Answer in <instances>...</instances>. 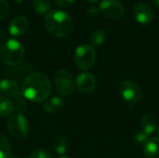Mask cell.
<instances>
[{
    "mask_svg": "<svg viewBox=\"0 0 159 158\" xmlns=\"http://www.w3.org/2000/svg\"><path fill=\"white\" fill-rule=\"evenodd\" d=\"M50 92L51 83L48 77L41 73H34L24 80L20 93L31 102H41L48 98Z\"/></svg>",
    "mask_w": 159,
    "mask_h": 158,
    "instance_id": "cell-1",
    "label": "cell"
},
{
    "mask_svg": "<svg viewBox=\"0 0 159 158\" xmlns=\"http://www.w3.org/2000/svg\"><path fill=\"white\" fill-rule=\"evenodd\" d=\"M46 29L56 37H65L69 35L74 29V20L72 17L62 10H52L46 14Z\"/></svg>",
    "mask_w": 159,
    "mask_h": 158,
    "instance_id": "cell-2",
    "label": "cell"
},
{
    "mask_svg": "<svg viewBox=\"0 0 159 158\" xmlns=\"http://www.w3.org/2000/svg\"><path fill=\"white\" fill-rule=\"evenodd\" d=\"M25 49L21 43L15 39L5 41L0 47V59L8 66H15L20 63L24 58Z\"/></svg>",
    "mask_w": 159,
    "mask_h": 158,
    "instance_id": "cell-3",
    "label": "cell"
},
{
    "mask_svg": "<svg viewBox=\"0 0 159 158\" xmlns=\"http://www.w3.org/2000/svg\"><path fill=\"white\" fill-rule=\"evenodd\" d=\"M96 61V51L93 46L83 44L76 47L75 51V61L77 67L87 71L93 67Z\"/></svg>",
    "mask_w": 159,
    "mask_h": 158,
    "instance_id": "cell-4",
    "label": "cell"
},
{
    "mask_svg": "<svg viewBox=\"0 0 159 158\" xmlns=\"http://www.w3.org/2000/svg\"><path fill=\"white\" fill-rule=\"evenodd\" d=\"M119 91L129 107H133L143 98V90L139 84L132 80H125L119 86Z\"/></svg>",
    "mask_w": 159,
    "mask_h": 158,
    "instance_id": "cell-5",
    "label": "cell"
},
{
    "mask_svg": "<svg viewBox=\"0 0 159 158\" xmlns=\"http://www.w3.org/2000/svg\"><path fill=\"white\" fill-rule=\"evenodd\" d=\"M7 129L13 138L22 140L28 135L29 123L22 114H16L8 119Z\"/></svg>",
    "mask_w": 159,
    "mask_h": 158,
    "instance_id": "cell-6",
    "label": "cell"
},
{
    "mask_svg": "<svg viewBox=\"0 0 159 158\" xmlns=\"http://www.w3.org/2000/svg\"><path fill=\"white\" fill-rule=\"evenodd\" d=\"M54 83L58 93L64 97L71 95L75 89L73 77L71 74L64 69H60L57 71L54 77Z\"/></svg>",
    "mask_w": 159,
    "mask_h": 158,
    "instance_id": "cell-7",
    "label": "cell"
},
{
    "mask_svg": "<svg viewBox=\"0 0 159 158\" xmlns=\"http://www.w3.org/2000/svg\"><path fill=\"white\" fill-rule=\"evenodd\" d=\"M101 12L112 20H119L123 17L125 7L119 0H102L100 4Z\"/></svg>",
    "mask_w": 159,
    "mask_h": 158,
    "instance_id": "cell-8",
    "label": "cell"
},
{
    "mask_svg": "<svg viewBox=\"0 0 159 158\" xmlns=\"http://www.w3.org/2000/svg\"><path fill=\"white\" fill-rule=\"evenodd\" d=\"M134 16L136 20L143 25L150 24L154 20L152 8L145 3H138L134 7Z\"/></svg>",
    "mask_w": 159,
    "mask_h": 158,
    "instance_id": "cell-9",
    "label": "cell"
},
{
    "mask_svg": "<svg viewBox=\"0 0 159 158\" xmlns=\"http://www.w3.org/2000/svg\"><path fill=\"white\" fill-rule=\"evenodd\" d=\"M75 84L80 92L89 94L95 89L96 79L94 75L89 73H81L76 77Z\"/></svg>",
    "mask_w": 159,
    "mask_h": 158,
    "instance_id": "cell-10",
    "label": "cell"
},
{
    "mask_svg": "<svg viewBox=\"0 0 159 158\" xmlns=\"http://www.w3.org/2000/svg\"><path fill=\"white\" fill-rule=\"evenodd\" d=\"M29 28V21L24 16H18L14 18L8 26L9 34L13 36H20L26 33Z\"/></svg>",
    "mask_w": 159,
    "mask_h": 158,
    "instance_id": "cell-11",
    "label": "cell"
},
{
    "mask_svg": "<svg viewBox=\"0 0 159 158\" xmlns=\"http://www.w3.org/2000/svg\"><path fill=\"white\" fill-rule=\"evenodd\" d=\"M143 154L146 158H159V138H151L144 143Z\"/></svg>",
    "mask_w": 159,
    "mask_h": 158,
    "instance_id": "cell-12",
    "label": "cell"
},
{
    "mask_svg": "<svg viewBox=\"0 0 159 158\" xmlns=\"http://www.w3.org/2000/svg\"><path fill=\"white\" fill-rule=\"evenodd\" d=\"M0 93L7 97L14 98L16 95L20 93L17 83L10 79L1 80L0 81Z\"/></svg>",
    "mask_w": 159,
    "mask_h": 158,
    "instance_id": "cell-13",
    "label": "cell"
},
{
    "mask_svg": "<svg viewBox=\"0 0 159 158\" xmlns=\"http://www.w3.org/2000/svg\"><path fill=\"white\" fill-rule=\"evenodd\" d=\"M64 105V102L62 101V99H61L60 97L54 96L51 98H48L45 101L43 108L46 112L53 114V113H57L59 111H61Z\"/></svg>",
    "mask_w": 159,
    "mask_h": 158,
    "instance_id": "cell-14",
    "label": "cell"
},
{
    "mask_svg": "<svg viewBox=\"0 0 159 158\" xmlns=\"http://www.w3.org/2000/svg\"><path fill=\"white\" fill-rule=\"evenodd\" d=\"M157 129V120L151 114H146L142 119V130L148 136L155 132Z\"/></svg>",
    "mask_w": 159,
    "mask_h": 158,
    "instance_id": "cell-15",
    "label": "cell"
},
{
    "mask_svg": "<svg viewBox=\"0 0 159 158\" xmlns=\"http://www.w3.org/2000/svg\"><path fill=\"white\" fill-rule=\"evenodd\" d=\"M14 110V103L6 97H0V116H7Z\"/></svg>",
    "mask_w": 159,
    "mask_h": 158,
    "instance_id": "cell-16",
    "label": "cell"
},
{
    "mask_svg": "<svg viewBox=\"0 0 159 158\" xmlns=\"http://www.w3.org/2000/svg\"><path fill=\"white\" fill-rule=\"evenodd\" d=\"M53 148L55 152L59 155H63L68 149V142L65 137L58 136L53 141Z\"/></svg>",
    "mask_w": 159,
    "mask_h": 158,
    "instance_id": "cell-17",
    "label": "cell"
},
{
    "mask_svg": "<svg viewBox=\"0 0 159 158\" xmlns=\"http://www.w3.org/2000/svg\"><path fill=\"white\" fill-rule=\"evenodd\" d=\"M33 7L34 11L38 14H47L50 8L49 0H34Z\"/></svg>",
    "mask_w": 159,
    "mask_h": 158,
    "instance_id": "cell-18",
    "label": "cell"
},
{
    "mask_svg": "<svg viewBox=\"0 0 159 158\" xmlns=\"http://www.w3.org/2000/svg\"><path fill=\"white\" fill-rule=\"evenodd\" d=\"M105 39H106V34L102 29H97L90 34V42L93 46L102 45Z\"/></svg>",
    "mask_w": 159,
    "mask_h": 158,
    "instance_id": "cell-19",
    "label": "cell"
},
{
    "mask_svg": "<svg viewBox=\"0 0 159 158\" xmlns=\"http://www.w3.org/2000/svg\"><path fill=\"white\" fill-rule=\"evenodd\" d=\"M10 156V145L3 133H0V158H8Z\"/></svg>",
    "mask_w": 159,
    "mask_h": 158,
    "instance_id": "cell-20",
    "label": "cell"
},
{
    "mask_svg": "<svg viewBox=\"0 0 159 158\" xmlns=\"http://www.w3.org/2000/svg\"><path fill=\"white\" fill-rule=\"evenodd\" d=\"M24 97L21 95V93H19L18 95H16L13 99L15 101V107L17 109V111L19 112V114L24 113L27 110V103L25 102V100L23 99Z\"/></svg>",
    "mask_w": 159,
    "mask_h": 158,
    "instance_id": "cell-21",
    "label": "cell"
},
{
    "mask_svg": "<svg viewBox=\"0 0 159 158\" xmlns=\"http://www.w3.org/2000/svg\"><path fill=\"white\" fill-rule=\"evenodd\" d=\"M10 11V7L5 0H0V20L6 19Z\"/></svg>",
    "mask_w": 159,
    "mask_h": 158,
    "instance_id": "cell-22",
    "label": "cell"
},
{
    "mask_svg": "<svg viewBox=\"0 0 159 158\" xmlns=\"http://www.w3.org/2000/svg\"><path fill=\"white\" fill-rule=\"evenodd\" d=\"M148 137H149V136H148L145 132H143V131L142 130V131L136 133V135H135V137H134V142H135L136 143H138V144H143V143H145V142L149 140Z\"/></svg>",
    "mask_w": 159,
    "mask_h": 158,
    "instance_id": "cell-23",
    "label": "cell"
},
{
    "mask_svg": "<svg viewBox=\"0 0 159 158\" xmlns=\"http://www.w3.org/2000/svg\"><path fill=\"white\" fill-rule=\"evenodd\" d=\"M28 158H51V156L48 151L40 149L34 152Z\"/></svg>",
    "mask_w": 159,
    "mask_h": 158,
    "instance_id": "cell-24",
    "label": "cell"
},
{
    "mask_svg": "<svg viewBox=\"0 0 159 158\" xmlns=\"http://www.w3.org/2000/svg\"><path fill=\"white\" fill-rule=\"evenodd\" d=\"M55 2L57 6L61 7H66L71 6L75 2V0H55Z\"/></svg>",
    "mask_w": 159,
    "mask_h": 158,
    "instance_id": "cell-25",
    "label": "cell"
},
{
    "mask_svg": "<svg viewBox=\"0 0 159 158\" xmlns=\"http://www.w3.org/2000/svg\"><path fill=\"white\" fill-rule=\"evenodd\" d=\"M151 3H152L154 7L159 8V0H151Z\"/></svg>",
    "mask_w": 159,
    "mask_h": 158,
    "instance_id": "cell-26",
    "label": "cell"
},
{
    "mask_svg": "<svg viewBox=\"0 0 159 158\" xmlns=\"http://www.w3.org/2000/svg\"><path fill=\"white\" fill-rule=\"evenodd\" d=\"M89 12L90 14H96V13L98 12V10H97L96 8H89Z\"/></svg>",
    "mask_w": 159,
    "mask_h": 158,
    "instance_id": "cell-27",
    "label": "cell"
},
{
    "mask_svg": "<svg viewBox=\"0 0 159 158\" xmlns=\"http://www.w3.org/2000/svg\"><path fill=\"white\" fill-rule=\"evenodd\" d=\"M88 2H89V3H95V2H97L98 0H87Z\"/></svg>",
    "mask_w": 159,
    "mask_h": 158,
    "instance_id": "cell-28",
    "label": "cell"
},
{
    "mask_svg": "<svg viewBox=\"0 0 159 158\" xmlns=\"http://www.w3.org/2000/svg\"><path fill=\"white\" fill-rule=\"evenodd\" d=\"M8 158H19L18 156H9V157Z\"/></svg>",
    "mask_w": 159,
    "mask_h": 158,
    "instance_id": "cell-29",
    "label": "cell"
},
{
    "mask_svg": "<svg viewBox=\"0 0 159 158\" xmlns=\"http://www.w3.org/2000/svg\"><path fill=\"white\" fill-rule=\"evenodd\" d=\"M15 1H17L18 3H21V1H22V0H15Z\"/></svg>",
    "mask_w": 159,
    "mask_h": 158,
    "instance_id": "cell-30",
    "label": "cell"
},
{
    "mask_svg": "<svg viewBox=\"0 0 159 158\" xmlns=\"http://www.w3.org/2000/svg\"><path fill=\"white\" fill-rule=\"evenodd\" d=\"M59 158H70V157H67V156H61V157H59Z\"/></svg>",
    "mask_w": 159,
    "mask_h": 158,
    "instance_id": "cell-31",
    "label": "cell"
},
{
    "mask_svg": "<svg viewBox=\"0 0 159 158\" xmlns=\"http://www.w3.org/2000/svg\"><path fill=\"white\" fill-rule=\"evenodd\" d=\"M157 132H158V134H159V127H158V129H157Z\"/></svg>",
    "mask_w": 159,
    "mask_h": 158,
    "instance_id": "cell-32",
    "label": "cell"
}]
</instances>
